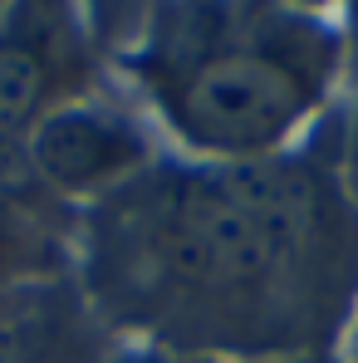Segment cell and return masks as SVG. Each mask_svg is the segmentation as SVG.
Wrapping results in <instances>:
<instances>
[{"label": "cell", "instance_id": "1", "mask_svg": "<svg viewBox=\"0 0 358 363\" xmlns=\"http://www.w3.org/2000/svg\"><path fill=\"white\" fill-rule=\"evenodd\" d=\"M118 245L128 265L177 300L255 314L309 270L319 186L295 167L231 162L128 191Z\"/></svg>", "mask_w": 358, "mask_h": 363}, {"label": "cell", "instance_id": "2", "mask_svg": "<svg viewBox=\"0 0 358 363\" xmlns=\"http://www.w3.org/2000/svg\"><path fill=\"white\" fill-rule=\"evenodd\" d=\"M147 50V79L167 123L201 152L260 162L280 147L334 79V35L309 15L172 10Z\"/></svg>", "mask_w": 358, "mask_h": 363}, {"label": "cell", "instance_id": "3", "mask_svg": "<svg viewBox=\"0 0 358 363\" xmlns=\"http://www.w3.org/2000/svg\"><path fill=\"white\" fill-rule=\"evenodd\" d=\"M25 152H30V167L55 191H69V196H89V191L133 182L147 167L142 133L118 113L84 108V104L50 108L30 128Z\"/></svg>", "mask_w": 358, "mask_h": 363}, {"label": "cell", "instance_id": "4", "mask_svg": "<svg viewBox=\"0 0 358 363\" xmlns=\"http://www.w3.org/2000/svg\"><path fill=\"white\" fill-rule=\"evenodd\" d=\"M55 50L35 30L0 35V143L35 128L55 94Z\"/></svg>", "mask_w": 358, "mask_h": 363}, {"label": "cell", "instance_id": "5", "mask_svg": "<svg viewBox=\"0 0 358 363\" xmlns=\"http://www.w3.org/2000/svg\"><path fill=\"white\" fill-rule=\"evenodd\" d=\"M74 314L50 290H20L0 300V363H60Z\"/></svg>", "mask_w": 358, "mask_h": 363}, {"label": "cell", "instance_id": "6", "mask_svg": "<svg viewBox=\"0 0 358 363\" xmlns=\"http://www.w3.org/2000/svg\"><path fill=\"white\" fill-rule=\"evenodd\" d=\"M20 265H25V236H20L15 211L0 201V280H10Z\"/></svg>", "mask_w": 358, "mask_h": 363}, {"label": "cell", "instance_id": "7", "mask_svg": "<svg viewBox=\"0 0 358 363\" xmlns=\"http://www.w3.org/2000/svg\"><path fill=\"white\" fill-rule=\"evenodd\" d=\"M344 177H349V191L358 201V113H354V133H349V162H344Z\"/></svg>", "mask_w": 358, "mask_h": 363}, {"label": "cell", "instance_id": "8", "mask_svg": "<svg viewBox=\"0 0 358 363\" xmlns=\"http://www.w3.org/2000/svg\"><path fill=\"white\" fill-rule=\"evenodd\" d=\"M349 15H354V20H349V30H354V45H358V5L349 10Z\"/></svg>", "mask_w": 358, "mask_h": 363}, {"label": "cell", "instance_id": "9", "mask_svg": "<svg viewBox=\"0 0 358 363\" xmlns=\"http://www.w3.org/2000/svg\"><path fill=\"white\" fill-rule=\"evenodd\" d=\"M123 363H172V359H123Z\"/></svg>", "mask_w": 358, "mask_h": 363}]
</instances>
